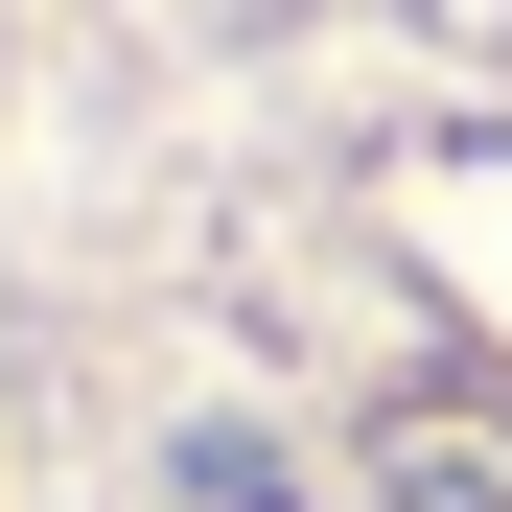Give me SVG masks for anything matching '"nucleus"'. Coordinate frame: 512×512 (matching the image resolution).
<instances>
[{
	"label": "nucleus",
	"mask_w": 512,
	"mask_h": 512,
	"mask_svg": "<svg viewBox=\"0 0 512 512\" xmlns=\"http://www.w3.org/2000/svg\"><path fill=\"white\" fill-rule=\"evenodd\" d=\"M373 512H512V419L489 396H396L373 419Z\"/></svg>",
	"instance_id": "f257e3e1"
}]
</instances>
